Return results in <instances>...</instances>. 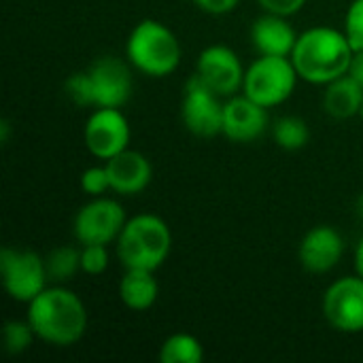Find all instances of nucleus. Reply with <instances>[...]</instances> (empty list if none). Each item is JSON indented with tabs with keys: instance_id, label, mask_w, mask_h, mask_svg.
<instances>
[{
	"instance_id": "obj_32",
	"label": "nucleus",
	"mask_w": 363,
	"mask_h": 363,
	"mask_svg": "<svg viewBox=\"0 0 363 363\" xmlns=\"http://www.w3.org/2000/svg\"><path fill=\"white\" fill-rule=\"evenodd\" d=\"M357 215H359V219L363 221V194L359 196V200H357Z\"/></svg>"
},
{
	"instance_id": "obj_10",
	"label": "nucleus",
	"mask_w": 363,
	"mask_h": 363,
	"mask_svg": "<svg viewBox=\"0 0 363 363\" xmlns=\"http://www.w3.org/2000/svg\"><path fill=\"white\" fill-rule=\"evenodd\" d=\"M83 140L87 151L106 162L130 147V123L121 108L98 106L85 121Z\"/></svg>"
},
{
	"instance_id": "obj_3",
	"label": "nucleus",
	"mask_w": 363,
	"mask_h": 363,
	"mask_svg": "<svg viewBox=\"0 0 363 363\" xmlns=\"http://www.w3.org/2000/svg\"><path fill=\"white\" fill-rule=\"evenodd\" d=\"M115 245L123 268L157 272L172 251V232L162 217L143 213L125 221Z\"/></svg>"
},
{
	"instance_id": "obj_23",
	"label": "nucleus",
	"mask_w": 363,
	"mask_h": 363,
	"mask_svg": "<svg viewBox=\"0 0 363 363\" xmlns=\"http://www.w3.org/2000/svg\"><path fill=\"white\" fill-rule=\"evenodd\" d=\"M66 96L77 104V106H94V85L89 79L87 70L72 72L66 79Z\"/></svg>"
},
{
	"instance_id": "obj_5",
	"label": "nucleus",
	"mask_w": 363,
	"mask_h": 363,
	"mask_svg": "<svg viewBox=\"0 0 363 363\" xmlns=\"http://www.w3.org/2000/svg\"><path fill=\"white\" fill-rule=\"evenodd\" d=\"M298 79L300 77L291 57L259 55L245 72L242 94L262 106L272 108L291 98Z\"/></svg>"
},
{
	"instance_id": "obj_2",
	"label": "nucleus",
	"mask_w": 363,
	"mask_h": 363,
	"mask_svg": "<svg viewBox=\"0 0 363 363\" xmlns=\"http://www.w3.org/2000/svg\"><path fill=\"white\" fill-rule=\"evenodd\" d=\"M355 49L351 47L345 30L330 26H315L298 34L291 51V62L298 77L313 85H328L347 74Z\"/></svg>"
},
{
	"instance_id": "obj_27",
	"label": "nucleus",
	"mask_w": 363,
	"mask_h": 363,
	"mask_svg": "<svg viewBox=\"0 0 363 363\" xmlns=\"http://www.w3.org/2000/svg\"><path fill=\"white\" fill-rule=\"evenodd\" d=\"M257 2L266 13H274V15H283V17L296 15L306 4V0H257Z\"/></svg>"
},
{
	"instance_id": "obj_33",
	"label": "nucleus",
	"mask_w": 363,
	"mask_h": 363,
	"mask_svg": "<svg viewBox=\"0 0 363 363\" xmlns=\"http://www.w3.org/2000/svg\"><path fill=\"white\" fill-rule=\"evenodd\" d=\"M359 117H362V121H363V104H362V111H359Z\"/></svg>"
},
{
	"instance_id": "obj_31",
	"label": "nucleus",
	"mask_w": 363,
	"mask_h": 363,
	"mask_svg": "<svg viewBox=\"0 0 363 363\" xmlns=\"http://www.w3.org/2000/svg\"><path fill=\"white\" fill-rule=\"evenodd\" d=\"M9 134H11V123L6 119H2V123H0V143L2 145L9 143Z\"/></svg>"
},
{
	"instance_id": "obj_30",
	"label": "nucleus",
	"mask_w": 363,
	"mask_h": 363,
	"mask_svg": "<svg viewBox=\"0 0 363 363\" xmlns=\"http://www.w3.org/2000/svg\"><path fill=\"white\" fill-rule=\"evenodd\" d=\"M355 270H357L359 277H363V238L359 240L357 249H355Z\"/></svg>"
},
{
	"instance_id": "obj_20",
	"label": "nucleus",
	"mask_w": 363,
	"mask_h": 363,
	"mask_svg": "<svg viewBox=\"0 0 363 363\" xmlns=\"http://www.w3.org/2000/svg\"><path fill=\"white\" fill-rule=\"evenodd\" d=\"M272 136H274V143L283 151H300L311 140V128L302 117L285 115V117H279L274 121Z\"/></svg>"
},
{
	"instance_id": "obj_22",
	"label": "nucleus",
	"mask_w": 363,
	"mask_h": 363,
	"mask_svg": "<svg viewBox=\"0 0 363 363\" xmlns=\"http://www.w3.org/2000/svg\"><path fill=\"white\" fill-rule=\"evenodd\" d=\"M34 340H36V334H34L28 319L26 321L13 319V321L4 323V349H6V353L21 355L32 347Z\"/></svg>"
},
{
	"instance_id": "obj_7",
	"label": "nucleus",
	"mask_w": 363,
	"mask_h": 363,
	"mask_svg": "<svg viewBox=\"0 0 363 363\" xmlns=\"http://www.w3.org/2000/svg\"><path fill=\"white\" fill-rule=\"evenodd\" d=\"M223 104L225 98L191 74L183 87L181 100V121L185 130L198 138H215L223 134Z\"/></svg>"
},
{
	"instance_id": "obj_17",
	"label": "nucleus",
	"mask_w": 363,
	"mask_h": 363,
	"mask_svg": "<svg viewBox=\"0 0 363 363\" xmlns=\"http://www.w3.org/2000/svg\"><path fill=\"white\" fill-rule=\"evenodd\" d=\"M160 296V285L155 279V272L151 270H138V268H125L121 281H119V300L125 308L134 313L149 311Z\"/></svg>"
},
{
	"instance_id": "obj_15",
	"label": "nucleus",
	"mask_w": 363,
	"mask_h": 363,
	"mask_svg": "<svg viewBox=\"0 0 363 363\" xmlns=\"http://www.w3.org/2000/svg\"><path fill=\"white\" fill-rule=\"evenodd\" d=\"M104 166L108 172L111 191L117 196H138L149 187L153 179V168L147 155L130 147L106 160Z\"/></svg>"
},
{
	"instance_id": "obj_4",
	"label": "nucleus",
	"mask_w": 363,
	"mask_h": 363,
	"mask_svg": "<svg viewBox=\"0 0 363 363\" xmlns=\"http://www.w3.org/2000/svg\"><path fill=\"white\" fill-rule=\"evenodd\" d=\"M125 57L138 72L162 79L179 68L181 43L166 23L140 19L125 40Z\"/></svg>"
},
{
	"instance_id": "obj_13",
	"label": "nucleus",
	"mask_w": 363,
	"mask_h": 363,
	"mask_svg": "<svg viewBox=\"0 0 363 363\" xmlns=\"http://www.w3.org/2000/svg\"><path fill=\"white\" fill-rule=\"evenodd\" d=\"M268 108L247 94H234L223 104V136L232 143H253L268 130Z\"/></svg>"
},
{
	"instance_id": "obj_21",
	"label": "nucleus",
	"mask_w": 363,
	"mask_h": 363,
	"mask_svg": "<svg viewBox=\"0 0 363 363\" xmlns=\"http://www.w3.org/2000/svg\"><path fill=\"white\" fill-rule=\"evenodd\" d=\"M45 266H47L49 281L62 285L81 270V249L68 245L55 247L45 255Z\"/></svg>"
},
{
	"instance_id": "obj_9",
	"label": "nucleus",
	"mask_w": 363,
	"mask_h": 363,
	"mask_svg": "<svg viewBox=\"0 0 363 363\" xmlns=\"http://www.w3.org/2000/svg\"><path fill=\"white\" fill-rule=\"evenodd\" d=\"M323 317L340 334L363 332V277H342L323 294Z\"/></svg>"
},
{
	"instance_id": "obj_19",
	"label": "nucleus",
	"mask_w": 363,
	"mask_h": 363,
	"mask_svg": "<svg viewBox=\"0 0 363 363\" xmlns=\"http://www.w3.org/2000/svg\"><path fill=\"white\" fill-rule=\"evenodd\" d=\"M202 359H204L202 342L185 332L168 336L160 347L162 363H200Z\"/></svg>"
},
{
	"instance_id": "obj_11",
	"label": "nucleus",
	"mask_w": 363,
	"mask_h": 363,
	"mask_svg": "<svg viewBox=\"0 0 363 363\" xmlns=\"http://www.w3.org/2000/svg\"><path fill=\"white\" fill-rule=\"evenodd\" d=\"M245 72L247 68L230 47L211 45L200 51L194 74L221 98H230L242 91Z\"/></svg>"
},
{
	"instance_id": "obj_6",
	"label": "nucleus",
	"mask_w": 363,
	"mask_h": 363,
	"mask_svg": "<svg viewBox=\"0 0 363 363\" xmlns=\"http://www.w3.org/2000/svg\"><path fill=\"white\" fill-rule=\"evenodd\" d=\"M0 274L4 291L17 302H32L47 285L49 274L45 257L21 247H4L0 251Z\"/></svg>"
},
{
	"instance_id": "obj_12",
	"label": "nucleus",
	"mask_w": 363,
	"mask_h": 363,
	"mask_svg": "<svg viewBox=\"0 0 363 363\" xmlns=\"http://www.w3.org/2000/svg\"><path fill=\"white\" fill-rule=\"evenodd\" d=\"M132 64L115 55L98 57L89 68V79L94 85V108L111 106L121 108L132 96Z\"/></svg>"
},
{
	"instance_id": "obj_8",
	"label": "nucleus",
	"mask_w": 363,
	"mask_h": 363,
	"mask_svg": "<svg viewBox=\"0 0 363 363\" xmlns=\"http://www.w3.org/2000/svg\"><path fill=\"white\" fill-rule=\"evenodd\" d=\"M125 221V211L117 200L98 196L77 211L72 230L79 245L108 247L111 242H117Z\"/></svg>"
},
{
	"instance_id": "obj_28",
	"label": "nucleus",
	"mask_w": 363,
	"mask_h": 363,
	"mask_svg": "<svg viewBox=\"0 0 363 363\" xmlns=\"http://www.w3.org/2000/svg\"><path fill=\"white\" fill-rule=\"evenodd\" d=\"M191 2L208 15H225L232 13L240 0H191Z\"/></svg>"
},
{
	"instance_id": "obj_25",
	"label": "nucleus",
	"mask_w": 363,
	"mask_h": 363,
	"mask_svg": "<svg viewBox=\"0 0 363 363\" xmlns=\"http://www.w3.org/2000/svg\"><path fill=\"white\" fill-rule=\"evenodd\" d=\"M79 185L91 198H98V196H104L106 191H111V181H108L106 166L102 164V166H89V168H85L81 172Z\"/></svg>"
},
{
	"instance_id": "obj_14",
	"label": "nucleus",
	"mask_w": 363,
	"mask_h": 363,
	"mask_svg": "<svg viewBox=\"0 0 363 363\" xmlns=\"http://www.w3.org/2000/svg\"><path fill=\"white\" fill-rule=\"evenodd\" d=\"M345 253V238L334 225L311 228L298 247V259L304 270L325 274L338 266Z\"/></svg>"
},
{
	"instance_id": "obj_16",
	"label": "nucleus",
	"mask_w": 363,
	"mask_h": 363,
	"mask_svg": "<svg viewBox=\"0 0 363 363\" xmlns=\"http://www.w3.org/2000/svg\"><path fill=\"white\" fill-rule=\"evenodd\" d=\"M298 40V32L283 15L264 13L251 26V43L259 55L289 57Z\"/></svg>"
},
{
	"instance_id": "obj_18",
	"label": "nucleus",
	"mask_w": 363,
	"mask_h": 363,
	"mask_svg": "<svg viewBox=\"0 0 363 363\" xmlns=\"http://www.w3.org/2000/svg\"><path fill=\"white\" fill-rule=\"evenodd\" d=\"M363 104V87L351 79L349 74H342L325 85L323 91V108L334 119H351L359 115Z\"/></svg>"
},
{
	"instance_id": "obj_24",
	"label": "nucleus",
	"mask_w": 363,
	"mask_h": 363,
	"mask_svg": "<svg viewBox=\"0 0 363 363\" xmlns=\"http://www.w3.org/2000/svg\"><path fill=\"white\" fill-rule=\"evenodd\" d=\"M108 259L106 245H81V272L98 277L106 272Z\"/></svg>"
},
{
	"instance_id": "obj_26",
	"label": "nucleus",
	"mask_w": 363,
	"mask_h": 363,
	"mask_svg": "<svg viewBox=\"0 0 363 363\" xmlns=\"http://www.w3.org/2000/svg\"><path fill=\"white\" fill-rule=\"evenodd\" d=\"M345 34L355 51H363V0H353L345 15Z\"/></svg>"
},
{
	"instance_id": "obj_1",
	"label": "nucleus",
	"mask_w": 363,
	"mask_h": 363,
	"mask_svg": "<svg viewBox=\"0 0 363 363\" xmlns=\"http://www.w3.org/2000/svg\"><path fill=\"white\" fill-rule=\"evenodd\" d=\"M26 319L30 321L36 340L51 347H72L87 332V308L83 300L64 285L45 287L28 302Z\"/></svg>"
},
{
	"instance_id": "obj_29",
	"label": "nucleus",
	"mask_w": 363,
	"mask_h": 363,
	"mask_svg": "<svg viewBox=\"0 0 363 363\" xmlns=\"http://www.w3.org/2000/svg\"><path fill=\"white\" fill-rule=\"evenodd\" d=\"M347 74H349L351 79H355V81L363 87V51H355V53H353Z\"/></svg>"
}]
</instances>
